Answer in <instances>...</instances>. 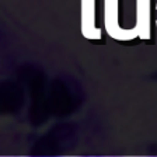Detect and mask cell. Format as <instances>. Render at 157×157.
<instances>
[{
  "instance_id": "cell-4",
  "label": "cell",
  "mask_w": 157,
  "mask_h": 157,
  "mask_svg": "<svg viewBox=\"0 0 157 157\" xmlns=\"http://www.w3.org/2000/svg\"><path fill=\"white\" fill-rule=\"evenodd\" d=\"M156 10H157V3H156ZM156 27H157V20H156Z\"/></svg>"
},
{
  "instance_id": "cell-3",
  "label": "cell",
  "mask_w": 157,
  "mask_h": 157,
  "mask_svg": "<svg viewBox=\"0 0 157 157\" xmlns=\"http://www.w3.org/2000/svg\"><path fill=\"white\" fill-rule=\"evenodd\" d=\"M151 0H136V27L139 38L147 41L151 38Z\"/></svg>"
},
{
  "instance_id": "cell-2",
  "label": "cell",
  "mask_w": 157,
  "mask_h": 157,
  "mask_svg": "<svg viewBox=\"0 0 157 157\" xmlns=\"http://www.w3.org/2000/svg\"><path fill=\"white\" fill-rule=\"evenodd\" d=\"M80 28L86 39H101L102 31L95 25V0H80Z\"/></svg>"
},
{
  "instance_id": "cell-1",
  "label": "cell",
  "mask_w": 157,
  "mask_h": 157,
  "mask_svg": "<svg viewBox=\"0 0 157 157\" xmlns=\"http://www.w3.org/2000/svg\"><path fill=\"white\" fill-rule=\"evenodd\" d=\"M104 29L108 36L121 42L139 38L136 27L122 28L119 25V0H104Z\"/></svg>"
}]
</instances>
